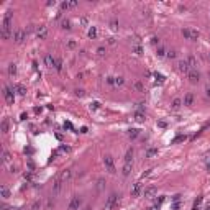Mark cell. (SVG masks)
Listing matches in <instances>:
<instances>
[{"label":"cell","instance_id":"1","mask_svg":"<svg viewBox=\"0 0 210 210\" xmlns=\"http://www.w3.org/2000/svg\"><path fill=\"white\" fill-rule=\"evenodd\" d=\"M10 36H12V12L8 10L5 12V17L2 21V38L10 39Z\"/></svg>","mask_w":210,"mask_h":210},{"label":"cell","instance_id":"2","mask_svg":"<svg viewBox=\"0 0 210 210\" xmlns=\"http://www.w3.org/2000/svg\"><path fill=\"white\" fill-rule=\"evenodd\" d=\"M118 202H120V194H110V197L107 199V202H105L104 205V210H112V209H115L118 205Z\"/></svg>","mask_w":210,"mask_h":210},{"label":"cell","instance_id":"3","mask_svg":"<svg viewBox=\"0 0 210 210\" xmlns=\"http://www.w3.org/2000/svg\"><path fill=\"white\" fill-rule=\"evenodd\" d=\"M15 89H12V87H3V97H5L7 104L8 105H13V102H15Z\"/></svg>","mask_w":210,"mask_h":210},{"label":"cell","instance_id":"4","mask_svg":"<svg viewBox=\"0 0 210 210\" xmlns=\"http://www.w3.org/2000/svg\"><path fill=\"white\" fill-rule=\"evenodd\" d=\"M104 164H105V167H107V171L108 172H115V163H113V158L110 156V154H107V156L104 158Z\"/></svg>","mask_w":210,"mask_h":210},{"label":"cell","instance_id":"5","mask_svg":"<svg viewBox=\"0 0 210 210\" xmlns=\"http://www.w3.org/2000/svg\"><path fill=\"white\" fill-rule=\"evenodd\" d=\"M182 35L185 36L187 39H197L199 36H200V33L197 31V30H190V28H185V30H182Z\"/></svg>","mask_w":210,"mask_h":210},{"label":"cell","instance_id":"6","mask_svg":"<svg viewBox=\"0 0 210 210\" xmlns=\"http://www.w3.org/2000/svg\"><path fill=\"white\" fill-rule=\"evenodd\" d=\"M26 38V31L25 30H17L15 31V35H13V41L17 43V45H20V43H23Z\"/></svg>","mask_w":210,"mask_h":210},{"label":"cell","instance_id":"7","mask_svg":"<svg viewBox=\"0 0 210 210\" xmlns=\"http://www.w3.org/2000/svg\"><path fill=\"white\" fill-rule=\"evenodd\" d=\"M82 205V199L79 195H74L72 197L71 203H69V210H79V207Z\"/></svg>","mask_w":210,"mask_h":210},{"label":"cell","instance_id":"8","mask_svg":"<svg viewBox=\"0 0 210 210\" xmlns=\"http://www.w3.org/2000/svg\"><path fill=\"white\" fill-rule=\"evenodd\" d=\"M187 77H189V80L192 82V84H197V82L200 80V74H199L195 69H190V71L187 72Z\"/></svg>","mask_w":210,"mask_h":210},{"label":"cell","instance_id":"9","mask_svg":"<svg viewBox=\"0 0 210 210\" xmlns=\"http://www.w3.org/2000/svg\"><path fill=\"white\" fill-rule=\"evenodd\" d=\"M36 36H38L39 39H45L46 36H48V28H46V26H38V28H36Z\"/></svg>","mask_w":210,"mask_h":210},{"label":"cell","instance_id":"10","mask_svg":"<svg viewBox=\"0 0 210 210\" xmlns=\"http://www.w3.org/2000/svg\"><path fill=\"white\" fill-rule=\"evenodd\" d=\"M45 64L48 67H56V59L52 58L51 54H46L45 56Z\"/></svg>","mask_w":210,"mask_h":210},{"label":"cell","instance_id":"11","mask_svg":"<svg viewBox=\"0 0 210 210\" xmlns=\"http://www.w3.org/2000/svg\"><path fill=\"white\" fill-rule=\"evenodd\" d=\"M141 192V182H135L133 184V189H131V195L133 197H138Z\"/></svg>","mask_w":210,"mask_h":210},{"label":"cell","instance_id":"12","mask_svg":"<svg viewBox=\"0 0 210 210\" xmlns=\"http://www.w3.org/2000/svg\"><path fill=\"white\" fill-rule=\"evenodd\" d=\"M156 187H154V185H151V187H148V189H144V197H146V199H151V197L154 195V194H156Z\"/></svg>","mask_w":210,"mask_h":210},{"label":"cell","instance_id":"13","mask_svg":"<svg viewBox=\"0 0 210 210\" xmlns=\"http://www.w3.org/2000/svg\"><path fill=\"white\" fill-rule=\"evenodd\" d=\"M177 66H179V71H181V72H185V74H187V72L190 71V67H189V64H187V61H181Z\"/></svg>","mask_w":210,"mask_h":210},{"label":"cell","instance_id":"14","mask_svg":"<svg viewBox=\"0 0 210 210\" xmlns=\"http://www.w3.org/2000/svg\"><path fill=\"white\" fill-rule=\"evenodd\" d=\"M125 164H133V150H128L125 154Z\"/></svg>","mask_w":210,"mask_h":210},{"label":"cell","instance_id":"15","mask_svg":"<svg viewBox=\"0 0 210 210\" xmlns=\"http://www.w3.org/2000/svg\"><path fill=\"white\" fill-rule=\"evenodd\" d=\"M192 104H194V94H187V95L184 97V105H185V107H190Z\"/></svg>","mask_w":210,"mask_h":210},{"label":"cell","instance_id":"16","mask_svg":"<svg viewBox=\"0 0 210 210\" xmlns=\"http://www.w3.org/2000/svg\"><path fill=\"white\" fill-rule=\"evenodd\" d=\"M71 176H72V171H71V169H67V171H64V172L61 174V177H59V179H61V181L64 182V181H69V179H71Z\"/></svg>","mask_w":210,"mask_h":210},{"label":"cell","instance_id":"17","mask_svg":"<svg viewBox=\"0 0 210 210\" xmlns=\"http://www.w3.org/2000/svg\"><path fill=\"white\" fill-rule=\"evenodd\" d=\"M0 194H2L3 199H8V197H10V190H8V187H7V185H0Z\"/></svg>","mask_w":210,"mask_h":210},{"label":"cell","instance_id":"18","mask_svg":"<svg viewBox=\"0 0 210 210\" xmlns=\"http://www.w3.org/2000/svg\"><path fill=\"white\" fill-rule=\"evenodd\" d=\"M185 61H187V64H189V67H190V69H195L197 62H195V58H194L192 54H190V56H187V59H185Z\"/></svg>","mask_w":210,"mask_h":210},{"label":"cell","instance_id":"19","mask_svg":"<svg viewBox=\"0 0 210 210\" xmlns=\"http://www.w3.org/2000/svg\"><path fill=\"white\" fill-rule=\"evenodd\" d=\"M61 187H62V181H61V179H58V181L54 182V185H52V190H54V194H58L59 190H61Z\"/></svg>","mask_w":210,"mask_h":210},{"label":"cell","instance_id":"20","mask_svg":"<svg viewBox=\"0 0 210 210\" xmlns=\"http://www.w3.org/2000/svg\"><path fill=\"white\" fill-rule=\"evenodd\" d=\"M200 205H202V195L197 197V200L194 202V205H192V210H200Z\"/></svg>","mask_w":210,"mask_h":210},{"label":"cell","instance_id":"21","mask_svg":"<svg viewBox=\"0 0 210 210\" xmlns=\"http://www.w3.org/2000/svg\"><path fill=\"white\" fill-rule=\"evenodd\" d=\"M13 89L17 90V94H18V95H25V94H26V89L23 87V85H15Z\"/></svg>","mask_w":210,"mask_h":210},{"label":"cell","instance_id":"22","mask_svg":"<svg viewBox=\"0 0 210 210\" xmlns=\"http://www.w3.org/2000/svg\"><path fill=\"white\" fill-rule=\"evenodd\" d=\"M138 135H140V130H138V128H131V130L128 131V136H130L131 140H133V138H136Z\"/></svg>","mask_w":210,"mask_h":210},{"label":"cell","instance_id":"23","mask_svg":"<svg viewBox=\"0 0 210 210\" xmlns=\"http://www.w3.org/2000/svg\"><path fill=\"white\" fill-rule=\"evenodd\" d=\"M61 28H64V30H71V21L67 18H64L62 21H61Z\"/></svg>","mask_w":210,"mask_h":210},{"label":"cell","instance_id":"24","mask_svg":"<svg viewBox=\"0 0 210 210\" xmlns=\"http://www.w3.org/2000/svg\"><path fill=\"white\" fill-rule=\"evenodd\" d=\"M15 74H17V66H15V64H10V66H8V76H10V77H13Z\"/></svg>","mask_w":210,"mask_h":210},{"label":"cell","instance_id":"25","mask_svg":"<svg viewBox=\"0 0 210 210\" xmlns=\"http://www.w3.org/2000/svg\"><path fill=\"white\" fill-rule=\"evenodd\" d=\"M89 38H97V28H95V26H92L90 30H89Z\"/></svg>","mask_w":210,"mask_h":210},{"label":"cell","instance_id":"26","mask_svg":"<svg viewBox=\"0 0 210 210\" xmlns=\"http://www.w3.org/2000/svg\"><path fill=\"white\" fill-rule=\"evenodd\" d=\"M154 154H158V150H156V148H150V150L146 151V158H153Z\"/></svg>","mask_w":210,"mask_h":210},{"label":"cell","instance_id":"27","mask_svg":"<svg viewBox=\"0 0 210 210\" xmlns=\"http://www.w3.org/2000/svg\"><path fill=\"white\" fill-rule=\"evenodd\" d=\"M135 120L141 123V122H144V115L141 113V112H136V113H135Z\"/></svg>","mask_w":210,"mask_h":210},{"label":"cell","instance_id":"28","mask_svg":"<svg viewBox=\"0 0 210 210\" xmlns=\"http://www.w3.org/2000/svg\"><path fill=\"white\" fill-rule=\"evenodd\" d=\"M7 131H8V120H3V122H2V133H7Z\"/></svg>","mask_w":210,"mask_h":210},{"label":"cell","instance_id":"29","mask_svg":"<svg viewBox=\"0 0 210 210\" xmlns=\"http://www.w3.org/2000/svg\"><path fill=\"white\" fill-rule=\"evenodd\" d=\"M2 159H3V163H10V159H12V158H10V153H8V151H3V154H2Z\"/></svg>","mask_w":210,"mask_h":210},{"label":"cell","instance_id":"30","mask_svg":"<svg viewBox=\"0 0 210 210\" xmlns=\"http://www.w3.org/2000/svg\"><path fill=\"white\" fill-rule=\"evenodd\" d=\"M181 104H182V102H181V98H174V102H172V108L177 110V108L181 107Z\"/></svg>","mask_w":210,"mask_h":210},{"label":"cell","instance_id":"31","mask_svg":"<svg viewBox=\"0 0 210 210\" xmlns=\"http://www.w3.org/2000/svg\"><path fill=\"white\" fill-rule=\"evenodd\" d=\"M54 69H56L58 72L62 71V61H61V59H56V67H54Z\"/></svg>","mask_w":210,"mask_h":210},{"label":"cell","instance_id":"32","mask_svg":"<svg viewBox=\"0 0 210 210\" xmlns=\"http://www.w3.org/2000/svg\"><path fill=\"white\" fill-rule=\"evenodd\" d=\"M185 138H187L185 135H179V136H176L174 140H172V143H181V141H184Z\"/></svg>","mask_w":210,"mask_h":210},{"label":"cell","instance_id":"33","mask_svg":"<svg viewBox=\"0 0 210 210\" xmlns=\"http://www.w3.org/2000/svg\"><path fill=\"white\" fill-rule=\"evenodd\" d=\"M123 84H125L123 77H115V85H117V87H120V85H123Z\"/></svg>","mask_w":210,"mask_h":210},{"label":"cell","instance_id":"34","mask_svg":"<svg viewBox=\"0 0 210 210\" xmlns=\"http://www.w3.org/2000/svg\"><path fill=\"white\" fill-rule=\"evenodd\" d=\"M166 56L169 59H174L176 58V51H174V49H169V51H166Z\"/></svg>","mask_w":210,"mask_h":210},{"label":"cell","instance_id":"35","mask_svg":"<svg viewBox=\"0 0 210 210\" xmlns=\"http://www.w3.org/2000/svg\"><path fill=\"white\" fill-rule=\"evenodd\" d=\"M135 89H136V90H140V92H143V84H141V82H135Z\"/></svg>","mask_w":210,"mask_h":210},{"label":"cell","instance_id":"36","mask_svg":"<svg viewBox=\"0 0 210 210\" xmlns=\"http://www.w3.org/2000/svg\"><path fill=\"white\" fill-rule=\"evenodd\" d=\"M156 54H158V56H166V49H164V48H158Z\"/></svg>","mask_w":210,"mask_h":210},{"label":"cell","instance_id":"37","mask_svg":"<svg viewBox=\"0 0 210 210\" xmlns=\"http://www.w3.org/2000/svg\"><path fill=\"white\" fill-rule=\"evenodd\" d=\"M97 189L98 190L104 189V179H98V181H97Z\"/></svg>","mask_w":210,"mask_h":210},{"label":"cell","instance_id":"38","mask_svg":"<svg viewBox=\"0 0 210 210\" xmlns=\"http://www.w3.org/2000/svg\"><path fill=\"white\" fill-rule=\"evenodd\" d=\"M90 107L94 108V110H97V108H100V102H92Z\"/></svg>","mask_w":210,"mask_h":210},{"label":"cell","instance_id":"39","mask_svg":"<svg viewBox=\"0 0 210 210\" xmlns=\"http://www.w3.org/2000/svg\"><path fill=\"white\" fill-rule=\"evenodd\" d=\"M154 77H156L159 82H164V76H163V74H158V72H156V74H154Z\"/></svg>","mask_w":210,"mask_h":210},{"label":"cell","instance_id":"40","mask_svg":"<svg viewBox=\"0 0 210 210\" xmlns=\"http://www.w3.org/2000/svg\"><path fill=\"white\" fill-rule=\"evenodd\" d=\"M61 8H62V10H67V8H69V2H62V3H61Z\"/></svg>","mask_w":210,"mask_h":210},{"label":"cell","instance_id":"41","mask_svg":"<svg viewBox=\"0 0 210 210\" xmlns=\"http://www.w3.org/2000/svg\"><path fill=\"white\" fill-rule=\"evenodd\" d=\"M107 82L110 85H115V77H107Z\"/></svg>","mask_w":210,"mask_h":210},{"label":"cell","instance_id":"42","mask_svg":"<svg viewBox=\"0 0 210 210\" xmlns=\"http://www.w3.org/2000/svg\"><path fill=\"white\" fill-rule=\"evenodd\" d=\"M110 26H112V30H117V28H118V23L115 21V20H113V21L110 23Z\"/></svg>","mask_w":210,"mask_h":210},{"label":"cell","instance_id":"43","mask_svg":"<svg viewBox=\"0 0 210 210\" xmlns=\"http://www.w3.org/2000/svg\"><path fill=\"white\" fill-rule=\"evenodd\" d=\"M74 7H77V2H76V0L69 2V8H74Z\"/></svg>","mask_w":210,"mask_h":210},{"label":"cell","instance_id":"44","mask_svg":"<svg viewBox=\"0 0 210 210\" xmlns=\"http://www.w3.org/2000/svg\"><path fill=\"white\" fill-rule=\"evenodd\" d=\"M151 43H153V45H158V43H159V38L153 36V38H151Z\"/></svg>","mask_w":210,"mask_h":210},{"label":"cell","instance_id":"45","mask_svg":"<svg viewBox=\"0 0 210 210\" xmlns=\"http://www.w3.org/2000/svg\"><path fill=\"white\" fill-rule=\"evenodd\" d=\"M39 207H41V203H39V202H35V203H33V210H38Z\"/></svg>","mask_w":210,"mask_h":210},{"label":"cell","instance_id":"46","mask_svg":"<svg viewBox=\"0 0 210 210\" xmlns=\"http://www.w3.org/2000/svg\"><path fill=\"white\" fill-rule=\"evenodd\" d=\"M97 52L100 54V56H104V54H105V49H104V48H98V49H97Z\"/></svg>","mask_w":210,"mask_h":210},{"label":"cell","instance_id":"47","mask_svg":"<svg viewBox=\"0 0 210 210\" xmlns=\"http://www.w3.org/2000/svg\"><path fill=\"white\" fill-rule=\"evenodd\" d=\"M135 52H136V54H141V48H140V46H135Z\"/></svg>","mask_w":210,"mask_h":210},{"label":"cell","instance_id":"48","mask_svg":"<svg viewBox=\"0 0 210 210\" xmlns=\"http://www.w3.org/2000/svg\"><path fill=\"white\" fill-rule=\"evenodd\" d=\"M76 95H79V97H82V95H84V90H76Z\"/></svg>","mask_w":210,"mask_h":210},{"label":"cell","instance_id":"49","mask_svg":"<svg viewBox=\"0 0 210 210\" xmlns=\"http://www.w3.org/2000/svg\"><path fill=\"white\" fill-rule=\"evenodd\" d=\"M150 210H159V205H158V203H156V205H153V207H151Z\"/></svg>","mask_w":210,"mask_h":210},{"label":"cell","instance_id":"50","mask_svg":"<svg viewBox=\"0 0 210 210\" xmlns=\"http://www.w3.org/2000/svg\"><path fill=\"white\" fill-rule=\"evenodd\" d=\"M76 46V41H69V48H74Z\"/></svg>","mask_w":210,"mask_h":210},{"label":"cell","instance_id":"51","mask_svg":"<svg viewBox=\"0 0 210 210\" xmlns=\"http://www.w3.org/2000/svg\"><path fill=\"white\" fill-rule=\"evenodd\" d=\"M205 92H207V97L210 98V87H209V89H207V90H205Z\"/></svg>","mask_w":210,"mask_h":210},{"label":"cell","instance_id":"52","mask_svg":"<svg viewBox=\"0 0 210 210\" xmlns=\"http://www.w3.org/2000/svg\"><path fill=\"white\" fill-rule=\"evenodd\" d=\"M84 210H90V207H85V209Z\"/></svg>","mask_w":210,"mask_h":210},{"label":"cell","instance_id":"53","mask_svg":"<svg viewBox=\"0 0 210 210\" xmlns=\"http://www.w3.org/2000/svg\"><path fill=\"white\" fill-rule=\"evenodd\" d=\"M207 210H210V203H209V205H207Z\"/></svg>","mask_w":210,"mask_h":210},{"label":"cell","instance_id":"54","mask_svg":"<svg viewBox=\"0 0 210 210\" xmlns=\"http://www.w3.org/2000/svg\"><path fill=\"white\" fill-rule=\"evenodd\" d=\"M207 169H209V171H210V163H209V166H207Z\"/></svg>","mask_w":210,"mask_h":210},{"label":"cell","instance_id":"55","mask_svg":"<svg viewBox=\"0 0 210 210\" xmlns=\"http://www.w3.org/2000/svg\"><path fill=\"white\" fill-rule=\"evenodd\" d=\"M209 77H210V72H209Z\"/></svg>","mask_w":210,"mask_h":210},{"label":"cell","instance_id":"56","mask_svg":"<svg viewBox=\"0 0 210 210\" xmlns=\"http://www.w3.org/2000/svg\"><path fill=\"white\" fill-rule=\"evenodd\" d=\"M209 58H210V54H209Z\"/></svg>","mask_w":210,"mask_h":210}]
</instances>
